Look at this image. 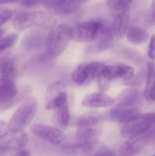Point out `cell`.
Segmentation results:
<instances>
[{"label":"cell","instance_id":"1","mask_svg":"<svg viewBox=\"0 0 155 156\" xmlns=\"http://www.w3.org/2000/svg\"><path fill=\"white\" fill-rule=\"evenodd\" d=\"M38 111V101L31 96L26 98L19 108L11 117L8 126L10 133H19L24 132L36 116Z\"/></svg>","mask_w":155,"mask_h":156},{"label":"cell","instance_id":"2","mask_svg":"<svg viewBox=\"0 0 155 156\" xmlns=\"http://www.w3.org/2000/svg\"><path fill=\"white\" fill-rule=\"evenodd\" d=\"M56 18L51 14L42 11L20 12L12 20V26L19 31H23L33 27L53 28L56 24Z\"/></svg>","mask_w":155,"mask_h":156},{"label":"cell","instance_id":"3","mask_svg":"<svg viewBox=\"0 0 155 156\" xmlns=\"http://www.w3.org/2000/svg\"><path fill=\"white\" fill-rule=\"evenodd\" d=\"M71 40V27L62 24L53 27L46 40V50L50 56H59L65 51Z\"/></svg>","mask_w":155,"mask_h":156},{"label":"cell","instance_id":"4","mask_svg":"<svg viewBox=\"0 0 155 156\" xmlns=\"http://www.w3.org/2000/svg\"><path fill=\"white\" fill-rule=\"evenodd\" d=\"M101 133L100 120L95 116H84L78 122L76 141L95 145Z\"/></svg>","mask_w":155,"mask_h":156},{"label":"cell","instance_id":"5","mask_svg":"<svg viewBox=\"0 0 155 156\" xmlns=\"http://www.w3.org/2000/svg\"><path fill=\"white\" fill-rule=\"evenodd\" d=\"M154 124L155 113L140 114L129 121L123 123L121 129V135L128 140L135 138L147 133Z\"/></svg>","mask_w":155,"mask_h":156},{"label":"cell","instance_id":"6","mask_svg":"<svg viewBox=\"0 0 155 156\" xmlns=\"http://www.w3.org/2000/svg\"><path fill=\"white\" fill-rule=\"evenodd\" d=\"M103 24V21L100 18H93L78 23L71 28V40L81 43L95 41Z\"/></svg>","mask_w":155,"mask_h":156},{"label":"cell","instance_id":"7","mask_svg":"<svg viewBox=\"0 0 155 156\" xmlns=\"http://www.w3.org/2000/svg\"><path fill=\"white\" fill-rule=\"evenodd\" d=\"M24 96V93L18 92L14 81L0 78V113L18 105Z\"/></svg>","mask_w":155,"mask_h":156},{"label":"cell","instance_id":"8","mask_svg":"<svg viewBox=\"0 0 155 156\" xmlns=\"http://www.w3.org/2000/svg\"><path fill=\"white\" fill-rule=\"evenodd\" d=\"M67 100L66 87L62 82L56 81L47 87L44 98L46 109H55L65 103Z\"/></svg>","mask_w":155,"mask_h":156},{"label":"cell","instance_id":"9","mask_svg":"<svg viewBox=\"0 0 155 156\" xmlns=\"http://www.w3.org/2000/svg\"><path fill=\"white\" fill-rule=\"evenodd\" d=\"M30 131L41 140L53 145H59L65 140L63 131L56 126L36 123L30 126Z\"/></svg>","mask_w":155,"mask_h":156},{"label":"cell","instance_id":"10","mask_svg":"<svg viewBox=\"0 0 155 156\" xmlns=\"http://www.w3.org/2000/svg\"><path fill=\"white\" fill-rule=\"evenodd\" d=\"M112 15V30L115 37L121 39L126 36L127 29L129 28L130 20L129 7L117 8L111 10Z\"/></svg>","mask_w":155,"mask_h":156},{"label":"cell","instance_id":"11","mask_svg":"<svg viewBox=\"0 0 155 156\" xmlns=\"http://www.w3.org/2000/svg\"><path fill=\"white\" fill-rule=\"evenodd\" d=\"M155 138V129L147 131L145 133L129 139L127 142L121 146L119 149V155L121 156H132L138 154L147 143Z\"/></svg>","mask_w":155,"mask_h":156},{"label":"cell","instance_id":"12","mask_svg":"<svg viewBox=\"0 0 155 156\" xmlns=\"http://www.w3.org/2000/svg\"><path fill=\"white\" fill-rule=\"evenodd\" d=\"M134 69L129 65L123 63L117 65H106L101 79H105L109 82L115 79H122L126 81L134 76Z\"/></svg>","mask_w":155,"mask_h":156},{"label":"cell","instance_id":"13","mask_svg":"<svg viewBox=\"0 0 155 156\" xmlns=\"http://www.w3.org/2000/svg\"><path fill=\"white\" fill-rule=\"evenodd\" d=\"M9 133L4 138L0 140L1 152H7L9 151H18L26 146L27 143V136L24 131L19 133Z\"/></svg>","mask_w":155,"mask_h":156},{"label":"cell","instance_id":"14","mask_svg":"<svg viewBox=\"0 0 155 156\" xmlns=\"http://www.w3.org/2000/svg\"><path fill=\"white\" fill-rule=\"evenodd\" d=\"M139 114V110L135 106H123L115 105L110 111L111 119L120 123H126Z\"/></svg>","mask_w":155,"mask_h":156},{"label":"cell","instance_id":"15","mask_svg":"<svg viewBox=\"0 0 155 156\" xmlns=\"http://www.w3.org/2000/svg\"><path fill=\"white\" fill-rule=\"evenodd\" d=\"M115 103L110 95L103 92H95L89 94L82 101V105L87 108H109Z\"/></svg>","mask_w":155,"mask_h":156},{"label":"cell","instance_id":"16","mask_svg":"<svg viewBox=\"0 0 155 156\" xmlns=\"http://www.w3.org/2000/svg\"><path fill=\"white\" fill-rule=\"evenodd\" d=\"M52 122L56 127L59 129H65L68 126L70 121V111L68 101L53 110Z\"/></svg>","mask_w":155,"mask_h":156},{"label":"cell","instance_id":"17","mask_svg":"<svg viewBox=\"0 0 155 156\" xmlns=\"http://www.w3.org/2000/svg\"><path fill=\"white\" fill-rule=\"evenodd\" d=\"M94 147V144L88 143L77 142L72 144L65 145L61 150L65 156H86Z\"/></svg>","mask_w":155,"mask_h":156},{"label":"cell","instance_id":"18","mask_svg":"<svg viewBox=\"0 0 155 156\" xmlns=\"http://www.w3.org/2000/svg\"><path fill=\"white\" fill-rule=\"evenodd\" d=\"M113 37L114 34L112 27L104 23L98 37L95 40L97 41L95 44L96 50L99 51H103L109 48L112 44Z\"/></svg>","mask_w":155,"mask_h":156},{"label":"cell","instance_id":"19","mask_svg":"<svg viewBox=\"0 0 155 156\" xmlns=\"http://www.w3.org/2000/svg\"><path fill=\"white\" fill-rule=\"evenodd\" d=\"M126 38L129 42L134 44H142L148 38L147 33L143 28L137 26L129 27L126 33Z\"/></svg>","mask_w":155,"mask_h":156},{"label":"cell","instance_id":"20","mask_svg":"<svg viewBox=\"0 0 155 156\" xmlns=\"http://www.w3.org/2000/svg\"><path fill=\"white\" fill-rule=\"evenodd\" d=\"M73 82L78 85H83L90 82L88 63H81L74 69L71 73Z\"/></svg>","mask_w":155,"mask_h":156},{"label":"cell","instance_id":"21","mask_svg":"<svg viewBox=\"0 0 155 156\" xmlns=\"http://www.w3.org/2000/svg\"><path fill=\"white\" fill-rule=\"evenodd\" d=\"M16 76V63L14 59H4L0 62V77L14 81Z\"/></svg>","mask_w":155,"mask_h":156},{"label":"cell","instance_id":"22","mask_svg":"<svg viewBox=\"0 0 155 156\" xmlns=\"http://www.w3.org/2000/svg\"><path fill=\"white\" fill-rule=\"evenodd\" d=\"M138 91L135 89H126L118 96L116 105L123 106H135L138 99Z\"/></svg>","mask_w":155,"mask_h":156},{"label":"cell","instance_id":"23","mask_svg":"<svg viewBox=\"0 0 155 156\" xmlns=\"http://www.w3.org/2000/svg\"><path fill=\"white\" fill-rule=\"evenodd\" d=\"M88 0H67L61 7L57 9V12L61 14H71L75 12Z\"/></svg>","mask_w":155,"mask_h":156},{"label":"cell","instance_id":"24","mask_svg":"<svg viewBox=\"0 0 155 156\" xmlns=\"http://www.w3.org/2000/svg\"><path fill=\"white\" fill-rule=\"evenodd\" d=\"M18 35L17 34H10L0 38V53L13 47L18 41Z\"/></svg>","mask_w":155,"mask_h":156},{"label":"cell","instance_id":"25","mask_svg":"<svg viewBox=\"0 0 155 156\" xmlns=\"http://www.w3.org/2000/svg\"><path fill=\"white\" fill-rule=\"evenodd\" d=\"M155 79V63L153 61H150L147 65V77H146V86L144 90V96L147 97L150 85Z\"/></svg>","mask_w":155,"mask_h":156},{"label":"cell","instance_id":"26","mask_svg":"<svg viewBox=\"0 0 155 156\" xmlns=\"http://www.w3.org/2000/svg\"><path fill=\"white\" fill-rule=\"evenodd\" d=\"M87 156H116L113 151L106 146H102L90 152Z\"/></svg>","mask_w":155,"mask_h":156},{"label":"cell","instance_id":"27","mask_svg":"<svg viewBox=\"0 0 155 156\" xmlns=\"http://www.w3.org/2000/svg\"><path fill=\"white\" fill-rule=\"evenodd\" d=\"M132 0H107L106 5L110 10L122 7H130Z\"/></svg>","mask_w":155,"mask_h":156},{"label":"cell","instance_id":"28","mask_svg":"<svg viewBox=\"0 0 155 156\" xmlns=\"http://www.w3.org/2000/svg\"><path fill=\"white\" fill-rule=\"evenodd\" d=\"M67 0H41V4L48 9L57 10Z\"/></svg>","mask_w":155,"mask_h":156},{"label":"cell","instance_id":"29","mask_svg":"<svg viewBox=\"0 0 155 156\" xmlns=\"http://www.w3.org/2000/svg\"><path fill=\"white\" fill-rule=\"evenodd\" d=\"M147 56L149 59H155V34L152 35L150 38L148 50H147Z\"/></svg>","mask_w":155,"mask_h":156},{"label":"cell","instance_id":"30","mask_svg":"<svg viewBox=\"0 0 155 156\" xmlns=\"http://www.w3.org/2000/svg\"><path fill=\"white\" fill-rule=\"evenodd\" d=\"M12 16V11L9 9H6V10L3 11L2 13H0V27L5 24Z\"/></svg>","mask_w":155,"mask_h":156},{"label":"cell","instance_id":"31","mask_svg":"<svg viewBox=\"0 0 155 156\" xmlns=\"http://www.w3.org/2000/svg\"><path fill=\"white\" fill-rule=\"evenodd\" d=\"M9 133H10V131L9 129L8 123L0 121V140L6 136Z\"/></svg>","mask_w":155,"mask_h":156},{"label":"cell","instance_id":"32","mask_svg":"<svg viewBox=\"0 0 155 156\" xmlns=\"http://www.w3.org/2000/svg\"><path fill=\"white\" fill-rule=\"evenodd\" d=\"M147 98L150 99V100L155 101V79L153 82V83L150 85V88H149V91L147 92Z\"/></svg>","mask_w":155,"mask_h":156},{"label":"cell","instance_id":"33","mask_svg":"<svg viewBox=\"0 0 155 156\" xmlns=\"http://www.w3.org/2000/svg\"><path fill=\"white\" fill-rule=\"evenodd\" d=\"M41 0H23L21 2V4L26 7H33V6L37 5L38 4H40Z\"/></svg>","mask_w":155,"mask_h":156},{"label":"cell","instance_id":"34","mask_svg":"<svg viewBox=\"0 0 155 156\" xmlns=\"http://www.w3.org/2000/svg\"><path fill=\"white\" fill-rule=\"evenodd\" d=\"M150 9H151L152 18H153V21L155 22V0H152L151 5H150Z\"/></svg>","mask_w":155,"mask_h":156},{"label":"cell","instance_id":"35","mask_svg":"<svg viewBox=\"0 0 155 156\" xmlns=\"http://www.w3.org/2000/svg\"><path fill=\"white\" fill-rule=\"evenodd\" d=\"M12 156H30V154L27 151L22 150L19 151V152H17L16 154H15V155H13Z\"/></svg>","mask_w":155,"mask_h":156},{"label":"cell","instance_id":"36","mask_svg":"<svg viewBox=\"0 0 155 156\" xmlns=\"http://www.w3.org/2000/svg\"><path fill=\"white\" fill-rule=\"evenodd\" d=\"M9 2H22L23 0H7Z\"/></svg>","mask_w":155,"mask_h":156},{"label":"cell","instance_id":"37","mask_svg":"<svg viewBox=\"0 0 155 156\" xmlns=\"http://www.w3.org/2000/svg\"><path fill=\"white\" fill-rule=\"evenodd\" d=\"M9 2L7 0H0V5L1 4H4V3H8Z\"/></svg>","mask_w":155,"mask_h":156},{"label":"cell","instance_id":"38","mask_svg":"<svg viewBox=\"0 0 155 156\" xmlns=\"http://www.w3.org/2000/svg\"><path fill=\"white\" fill-rule=\"evenodd\" d=\"M151 156H155V155H151Z\"/></svg>","mask_w":155,"mask_h":156}]
</instances>
